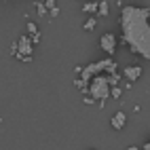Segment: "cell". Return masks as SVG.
<instances>
[{"label": "cell", "instance_id": "obj_1", "mask_svg": "<svg viewBox=\"0 0 150 150\" xmlns=\"http://www.w3.org/2000/svg\"><path fill=\"white\" fill-rule=\"evenodd\" d=\"M121 32H123V42L129 47L133 55H139L148 59L150 57V25H148V8L139 6H123L121 8Z\"/></svg>", "mask_w": 150, "mask_h": 150}, {"label": "cell", "instance_id": "obj_2", "mask_svg": "<svg viewBox=\"0 0 150 150\" xmlns=\"http://www.w3.org/2000/svg\"><path fill=\"white\" fill-rule=\"evenodd\" d=\"M87 93L91 95L95 102H106V99L110 97V85H108V81H106V76H104V74L93 76L91 81H89Z\"/></svg>", "mask_w": 150, "mask_h": 150}, {"label": "cell", "instance_id": "obj_3", "mask_svg": "<svg viewBox=\"0 0 150 150\" xmlns=\"http://www.w3.org/2000/svg\"><path fill=\"white\" fill-rule=\"evenodd\" d=\"M99 47H102V51L106 53V55H110L112 57L114 55V51H116V36L114 34H104L102 38H99Z\"/></svg>", "mask_w": 150, "mask_h": 150}, {"label": "cell", "instance_id": "obj_4", "mask_svg": "<svg viewBox=\"0 0 150 150\" xmlns=\"http://www.w3.org/2000/svg\"><path fill=\"white\" fill-rule=\"evenodd\" d=\"M139 76H142V68H139V66H129V68L123 70V78H127L129 83L137 81Z\"/></svg>", "mask_w": 150, "mask_h": 150}, {"label": "cell", "instance_id": "obj_5", "mask_svg": "<svg viewBox=\"0 0 150 150\" xmlns=\"http://www.w3.org/2000/svg\"><path fill=\"white\" fill-rule=\"evenodd\" d=\"M110 125H112V129H116V131H121V129L127 125V116H125V112H123V110H118V112L112 116Z\"/></svg>", "mask_w": 150, "mask_h": 150}, {"label": "cell", "instance_id": "obj_6", "mask_svg": "<svg viewBox=\"0 0 150 150\" xmlns=\"http://www.w3.org/2000/svg\"><path fill=\"white\" fill-rule=\"evenodd\" d=\"M121 78H123V76L118 74V72H112V74H108V76H106V81H108L110 87H116L118 83H121Z\"/></svg>", "mask_w": 150, "mask_h": 150}, {"label": "cell", "instance_id": "obj_7", "mask_svg": "<svg viewBox=\"0 0 150 150\" xmlns=\"http://www.w3.org/2000/svg\"><path fill=\"white\" fill-rule=\"evenodd\" d=\"M83 11H85L87 15H93V13L97 11V2H85V4H83Z\"/></svg>", "mask_w": 150, "mask_h": 150}, {"label": "cell", "instance_id": "obj_8", "mask_svg": "<svg viewBox=\"0 0 150 150\" xmlns=\"http://www.w3.org/2000/svg\"><path fill=\"white\" fill-rule=\"evenodd\" d=\"M95 25H97V21H95V17H89L87 21L83 23V28L87 30V32H93V30H95Z\"/></svg>", "mask_w": 150, "mask_h": 150}, {"label": "cell", "instance_id": "obj_9", "mask_svg": "<svg viewBox=\"0 0 150 150\" xmlns=\"http://www.w3.org/2000/svg\"><path fill=\"white\" fill-rule=\"evenodd\" d=\"M108 11H110V6H108V2H106V0H104V2H97V11L95 13H99V15H108Z\"/></svg>", "mask_w": 150, "mask_h": 150}, {"label": "cell", "instance_id": "obj_10", "mask_svg": "<svg viewBox=\"0 0 150 150\" xmlns=\"http://www.w3.org/2000/svg\"><path fill=\"white\" fill-rule=\"evenodd\" d=\"M74 87H78L83 93H87V87H89V85H87L85 81H81V78H74Z\"/></svg>", "mask_w": 150, "mask_h": 150}, {"label": "cell", "instance_id": "obj_11", "mask_svg": "<svg viewBox=\"0 0 150 150\" xmlns=\"http://www.w3.org/2000/svg\"><path fill=\"white\" fill-rule=\"evenodd\" d=\"M32 34H38V28H36V23L30 21L28 23V36H32Z\"/></svg>", "mask_w": 150, "mask_h": 150}, {"label": "cell", "instance_id": "obj_12", "mask_svg": "<svg viewBox=\"0 0 150 150\" xmlns=\"http://www.w3.org/2000/svg\"><path fill=\"white\" fill-rule=\"evenodd\" d=\"M121 89H118V87H110V97H121Z\"/></svg>", "mask_w": 150, "mask_h": 150}, {"label": "cell", "instance_id": "obj_13", "mask_svg": "<svg viewBox=\"0 0 150 150\" xmlns=\"http://www.w3.org/2000/svg\"><path fill=\"white\" fill-rule=\"evenodd\" d=\"M42 4H45V8H47V13H49V11H53V8H55V0H45Z\"/></svg>", "mask_w": 150, "mask_h": 150}, {"label": "cell", "instance_id": "obj_14", "mask_svg": "<svg viewBox=\"0 0 150 150\" xmlns=\"http://www.w3.org/2000/svg\"><path fill=\"white\" fill-rule=\"evenodd\" d=\"M36 11H38V15H45V13H47V8H45V4L40 2V0L36 2Z\"/></svg>", "mask_w": 150, "mask_h": 150}, {"label": "cell", "instance_id": "obj_15", "mask_svg": "<svg viewBox=\"0 0 150 150\" xmlns=\"http://www.w3.org/2000/svg\"><path fill=\"white\" fill-rule=\"evenodd\" d=\"M30 42H32V47L38 45V42H40V34H32V36H30Z\"/></svg>", "mask_w": 150, "mask_h": 150}, {"label": "cell", "instance_id": "obj_16", "mask_svg": "<svg viewBox=\"0 0 150 150\" xmlns=\"http://www.w3.org/2000/svg\"><path fill=\"white\" fill-rule=\"evenodd\" d=\"M83 102H85V104H87V106H93V104H95V99H93V97H91V95H87V97H85V99H83Z\"/></svg>", "mask_w": 150, "mask_h": 150}, {"label": "cell", "instance_id": "obj_17", "mask_svg": "<svg viewBox=\"0 0 150 150\" xmlns=\"http://www.w3.org/2000/svg\"><path fill=\"white\" fill-rule=\"evenodd\" d=\"M49 15H51V17H57V15H59V8L55 6V8H53V11H49Z\"/></svg>", "mask_w": 150, "mask_h": 150}, {"label": "cell", "instance_id": "obj_18", "mask_svg": "<svg viewBox=\"0 0 150 150\" xmlns=\"http://www.w3.org/2000/svg\"><path fill=\"white\" fill-rule=\"evenodd\" d=\"M142 150H150V144H144V146H142Z\"/></svg>", "mask_w": 150, "mask_h": 150}, {"label": "cell", "instance_id": "obj_19", "mask_svg": "<svg viewBox=\"0 0 150 150\" xmlns=\"http://www.w3.org/2000/svg\"><path fill=\"white\" fill-rule=\"evenodd\" d=\"M127 150H139V148H137V146H129Z\"/></svg>", "mask_w": 150, "mask_h": 150}, {"label": "cell", "instance_id": "obj_20", "mask_svg": "<svg viewBox=\"0 0 150 150\" xmlns=\"http://www.w3.org/2000/svg\"><path fill=\"white\" fill-rule=\"evenodd\" d=\"M89 150H93V148H89Z\"/></svg>", "mask_w": 150, "mask_h": 150}]
</instances>
